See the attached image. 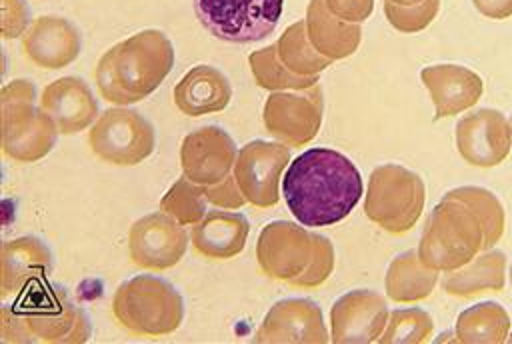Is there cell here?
<instances>
[{
    "instance_id": "cell-1",
    "label": "cell",
    "mask_w": 512,
    "mask_h": 344,
    "mask_svg": "<svg viewBox=\"0 0 512 344\" xmlns=\"http://www.w3.org/2000/svg\"><path fill=\"white\" fill-rule=\"evenodd\" d=\"M362 192L354 162L332 148L304 150L282 176L286 206L304 226L338 224L356 208Z\"/></svg>"
},
{
    "instance_id": "cell-2",
    "label": "cell",
    "mask_w": 512,
    "mask_h": 344,
    "mask_svg": "<svg viewBox=\"0 0 512 344\" xmlns=\"http://www.w3.org/2000/svg\"><path fill=\"white\" fill-rule=\"evenodd\" d=\"M172 66L170 38L148 28L108 48L94 68V80L108 104L128 106L148 98L166 80Z\"/></svg>"
},
{
    "instance_id": "cell-3",
    "label": "cell",
    "mask_w": 512,
    "mask_h": 344,
    "mask_svg": "<svg viewBox=\"0 0 512 344\" xmlns=\"http://www.w3.org/2000/svg\"><path fill=\"white\" fill-rule=\"evenodd\" d=\"M90 322L62 286H36L0 310V340L6 344H84Z\"/></svg>"
},
{
    "instance_id": "cell-4",
    "label": "cell",
    "mask_w": 512,
    "mask_h": 344,
    "mask_svg": "<svg viewBox=\"0 0 512 344\" xmlns=\"http://www.w3.org/2000/svg\"><path fill=\"white\" fill-rule=\"evenodd\" d=\"M256 262L272 280L294 288H318L330 278L336 252L326 236L288 220H274L260 230Z\"/></svg>"
},
{
    "instance_id": "cell-5",
    "label": "cell",
    "mask_w": 512,
    "mask_h": 344,
    "mask_svg": "<svg viewBox=\"0 0 512 344\" xmlns=\"http://www.w3.org/2000/svg\"><path fill=\"white\" fill-rule=\"evenodd\" d=\"M484 250H488L486 228L476 210L444 194L422 228L420 260L438 272H452Z\"/></svg>"
},
{
    "instance_id": "cell-6",
    "label": "cell",
    "mask_w": 512,
    "mask_h": 344,
    "mask_svg": "<svg viewBox=\"0 0 512 344\" xmlns=\"http://www.w3.org/2000/svg\"><path fill=\"white\" fill-rule=\"evenodd\" d=\"M112 316L132 336L162 338L180 328L184 300L170 282L140 274L116 288Z\"/></svg>"
},
{
    "instance_id": "cell-7",
    "label": "cell",
    "mask_w": 512,
    "mask_h": 344,
    "mask_svg": "<svg viewBox=\"0 0 512 344\" xmlns=\"http://www.w3.org/2000/svg\"><path fill=\"white\" fill-rule=\"evenodd\" d=\"M36 88L26 78H16L2 86V152L6 158L30 164L38 162L54 148L58 128L52 118L34 106Z\"/></svg>"
},
{
    "instance_id": "cell-8",
    "label": "cell",
    "mask_w": 512,
    "mask_h": 344,
    "mask_svg": "<svg viewBox=\"0 0 512 344\" xmlns=\"http://www.w3.org/2000/svg\"><path fill=\"white\" fill-rule=\"evenodd\" d=\"M426 188L422 178L398 164L376 166L368 178L364 214L384 232H410L422 216Z\"/></svg>"
},
{
    "instance_id": "cell-9",
    "label": "cell",
    "mask_w": 512,
    "mask_h": 344,
    "mask_svg": "<svg viewBox=\"0 0 512 344\" xmlns=\"http://www.w3.org/2000/svg\"><path fill=\"white\" fill-rule=\"evenodd\" d=\"M88 146L106 164L136 166L154 152L156 132L138 110L112 106L90 126Z\"/></svg>"
},
{
    "instance_id": "cell-10",
    "label": "cell",
    "mask_w": 512,
    "mask_h": 344,
    "mask_svg": "<svg viewBox=\"0 0 512 344\" xmlns=\"http://www.w3.org/2000/svg\"><path fill=\"white\" fill-rule=\"evenodd\" d=\"M284 0H194L202 26L232 44L264 40L282 16Z\"/></svg>"
},
{
    "instance_id": "cell-11",
    "label": "cell",
    "mask_w": 512,
    "mask_h": 344,
    "mask_svg": "<svg viewBox=\"0 0 512 344\" xmlns=\"http://www.w3.org/2000/svg\"><path fill=\"white\" fill-rule=\"evenodd\" d=\"M324 94L314 84L302 90L270 92L264 102L262 122L266 132L282 144L300 148L312 142L322 126Z\"/></svg>"
},
{
    "instance_id": "cell-12",
    "label": "cell",
    "mask_w": 512,
    "mask_h": 344,
    "mask_svg": "<svg viewBox=\"0 0 512 344\" xmlns=\"http://www.w3.org/2000/svg\"><path fill=\"white\" fill-rule=\"evenodd\" d=\"M288 144L250 140L234 162V178L246 202L256 208H272L280 200V178L290 164Z\"/></svg>"
},
{
    "instance_id": "cell-13",
    "label": "cell",
    "mask_w": 512,
    "mask_h": 344,
    "mask_svg": "<svg viewBox=\"0 0 512 344\" xmlns=\"http://www.w3.org/2000/svg\"><path fill=\"white\" fill-rule=\"evenodd\" d=\"M190 236L180 222L166 212L138 218L128 230V256L134 266L150 272L174 268L186 254Z\"/></svg>"
},
{
    "instance_id": "cell-14",
    "label": "cell",
    "mask_w": 512,
    "mask_h": 344,
    "mask_svg": "<svg viewBox=\"0 0 512 344\" xmlns=\"http://www.w3.org/2000/svg\"><path fill=\"white\" fill-rule=\"evenodd\" d=\"M510 148V122L500 110L480 108L468 112L456 124V150L470 166L494 168L508 158Z\"/></svg>"
},
{
    "instance_id": "cell-15",
    "label": "cell",
    "mask_w": 512,
    "mask_h": 344,
    "mask_svg": "<svg viewBox=\"0 0 512 344\" xmlns=\"http://www.w3.org/2000/svg\"><path fill=\"white\" fill-rule=\"evenodd\" d=\"M388 304L382 294L358 288L342 294L330 308V340L334 344L378 342L388 322Z\"/></svg>"
},
{
    "instance_id": "cell-16",
    "label": "cell",
    "mask_w": 512,
    "mask_h": 344,
    "mask_svg": "<svg viewBox=\"0 0 512 344\" xmlns=\"http://www.w3.org/2000/svg\"><path fill=\"white\" fill-rule=\"evenodd\" d=\"M328 340L322 310L310 298L278 300L254 334L258 344H326Z\"/></svg>"
},
{
    "instance_id": "cell-17",
    "label": "cell",
    "mask_w": 512,
    "mask_h": 344,
    "mask_svg": "<svg viewBox=\"0 0 512 344\" xmlns=\"http://www.w3.org/2000/svg\"><path fill=\"white\" fill-rule=\"evenodd\" d=\"M238 150L230 134L218 126H200L180 144L182 174L198 186L222 182L232 174Z\"/></svg>"
},
{
    "instance_id": "cell-18",
    "label": "cell",
    "mask_w": 512,
    "mask_h": 344,
    "mask_svg": "<svg viewBox=\"0 0 512 344\" xmlns=\"http://www.w3.org/2000/svg\"><path fill=\"white\" fill-rule=\"evenodd\" d=\"M80 50V32L72 22L56 14L34 18L22 34L24 56L44 70L70 66L80 56Z\"/></svg>"
},
{
    "instance_id": "cell-19",
    "label": "cell",
    "mask_w": 512,
    "mask_h": 344,
    "mask_svg": "<svg viewBox=\"0 0 512 344\" xmlns=\"http://www.w3.org/2000/svg\"><path fill=\"white\" fill-rule=\"evenodd\" d=\"M0 294L18 296L40 286L52 272V252L36 236H18L2 244Z\"/></svg>"
},
{
    "instance_id": "cell-20",
    "label": "cell",
    "mask_w": 512,
    "mask_h": 344,
    "mask_svg": "<svg viewBox=\"0 0 512 344\" xmlns=\"http://www.w3.org/2000/svg\"><path fill=\"white\" fill-rule=\"evenodd\" d=\"M420 80L434 102V118H450L478 104L484 92L482 78L458 64H432L422 68Z\"/></svg>"
},
{
    "instance_id": "cell-21",
    "label": "cell",
    "mask_w": 512,
    "mask_h": 344,
    "mask_svg": "<svg viewBox=\"0 0 512 344\" xmlns=\"http://www.w3.org/2000/svg\"><path fill=\"white\" fill-rule=\"evenodd\" d=\"M40 108L52 118L62 136L90 128L98 116V102L90 86L78 76L52 80L40 94Z\"/></svg>"
},
{
    "instance_id": "cell-22",
    "label": "cell",
    "mask_w": 512,
    "mask_h": 344,
    "mask_svg": "<svg viewBox=\"0 0 512 344\" xmlns=\"http://www.w3.org/2000/svg\"><path fill=\"white\" fill-rule=\"evenodd\" d=\"M232 86L214 66L198 64L190 68L174 86L176 108L190 118L224 110L230 104Z\"/></svg>"
},
{
    "instance_id": "cell-23",
    "label": "cell",
    "mask_w": 512,
    "mask_h": 344,
    "mask_svg": "<svg viewBox=\"0 0 512 344\" xmlns=\"http://www.w3.org/2000/svg\"><path fill=\"white\" fill-rule=\"evenodd\" d=\"M248 232L250 224L244 214L210 210L192 226V248L208 260H230L244 250Z\"/></svg>"
},
{
    "instance_id": "cell-24",
    "label": "cell",
    "mask_w": 512,
    "mask_h": 344,
    "mask_svg": "<svg viewBox=\"0 0 512 344\" xmlns=\"http://www.w3.org/2000/svg\"><path fill=\"white\" fill-rule=\"evenodd\" d=\"M306 32L312 46L328 60L352 56L362 40L360 24L346 22L332 14L324 0H310L306 8Z\"/></svg>"
},
{
    "instance_id": "cell-25",
    "label": "cell",
    "mask_w": 512,
    "mask_h": 344,
    "mask_svg": "<svg viewBox=\"0 0 512 344\" xmlns=\"http://www.w3.org/2000/svg\"><path fill=\"white\" fill-rule=\"evenodd\" d=\"M506 282V254L484 250L464 266L446 272L442 288L454 298H474L486 292H502Z\"/></svg>"
},
{
    "instance_id": "cell-26",
    "label": "cell",
    "mask_w": 512,
    "mask_h": 344,
    "mask_svg": "<svg viewBox=\"0 0 512 344\" xmlns=\"http://www.w3.org/2000/svg\"><path fill=\"white\" fill-rule=\"evenodd\" d=\"M438 282L440 272L426 266L416 250H406L388 264L384 290L392 302L412 304L426 300Z\"/></svg>"
},
{
    "instance_id": "cell-27",
    "label": "cell",
    "mask_w": 512,
    "mask_h": 344,
    "mask_svg": "<svg viewBox=\"0 0 512 344\" xmlns=\"http://www.w3.org/2000/svg\"><path fill=\"white\" fill-rule=\"evenodd\" d=\"M456 340L464 344H502L510 336V316L498 302H480L456 318Z\"/></svg>"
},
{
    "instance_id": "cell-28",
    "label": "cell",
    "mask_w": 512,
    "mask_h": 344,
    "mask_svg": "<svg viewBox=\"0 0 512 344\" xmlns=\"http://www.w3.org/2000/svg\"><path fill=\"white\" fill-rule=\"evenodd\" d=\"M274 44L282 64L298 76L318 78L320 72H324L332 64V60L324 58L308 40L304 20L290 24Z\"/></svg>"
},
{
    "instance_id": "cell-29",
    "label": "cell",
    "mask_w": 512,
    "mask_h": 344,
    "mask_svg": "<svg viewBox=\"0 0 512 344\" xmlns=\"http://www.w3.org/2000/svg\"><path fill=\"white\" fill-rule=\"evenodd\" d=\"M250 72L254 76L256 86L268 90V92H280V90H302L318 84V78H306L290 72L282 60L278 58L276 44L258 48L250 52L248 56Z\"/></svg>"
},
{
    "instance_id": "cell-30",
    "label": "cell",
    "mask_w": 512,
    "mask_h": 344,
    "mask_svg": "<svg viewBox=\"0 0 512 344\" xmlns=\"http://www.w3.org/2000/svg\"><path fill=\"white\" fill-rule=\"evenodd\" d=\"M446 194L466 202L470 208L476 210V214L480 216V220L484 222V228H486V248L490 250L492 246H496V242L502 238L504 226H506L504 206L496 198V194H492L490 190L480 188V186H460V188L448 190Z\"/></svg>"
},
{
    "instance_id": "cell-31",
    "label": "cell",
    "mask_w": 512,
    "mask_h": 344,
    "mask_svg": "<svg viewBox=\"0 0 512 344\" xmlns=\"http://www.w3.org/2000/svg\"><path fill=\"white\" fill-rule=\"evenodd\" d=\"M434 332L432 316L422 308L392 310L384 332L380 334V344H422L428 342Z\"/></svg>"
},
{
    "instance_id": "cell-32",
    "label": "cell",
    "mask_w": 512,
    "mask_h": 344,
    "mask_svg": "<svg viewBox=\"0 0 512 344\" xmlns=\"http://www.w3.org/2000/svg\"><path fill=\"white\" fill-rule=\"evenodd\" d=\"M160 210L172 216L182 226H194L206 216V198L202 194V188L182 174L162 196Z\"/></svg>"
},
{
    "instance_id": "cell-33",
    "label": "cell",
    "mask_w": 512,
    "mask_h": 344,
    "mask_svg": "<svg viewBox=\"0 0 512 344\" xmlns=\"http://www.w3.org/2000/svg\"><path fill=\"white\" fill-rule=\"evenodd\" d=\"M440 10V0H422L418 4L400 6L390 0H384V14L392 28L404 34H414L424 30L434 22Z\"/></svg>"
},
{
    "instance_id": "cell-34",
    "label": "cell",
    "mask_w": 512,
    "mask_h": 344,
    "mask_svg": "<svg viewBox=\"0 0 512 344\" xmlns=\"http://www.w3.org/2000/svg\"><path fill=\"white\" fill-rule=\"evenodd\" d=\"M200 188H202L206 202L214 204L218 208H242L246 204V198L240 192L234 174L226 176L222 182H216L210 186H200Z\"/></svg>"
},
{
    "instance_id": "cell-35",
    "label": "cell",
    "mask_w": 512,
    "mask_h": 344,
    "mask_svg": "<svg viewBox=\"0 0 512 344\" xmlns=\"http://www.w3.org/2000/svg\"><path fill=\"white\" fill-rule=\"evenodd\" d=\"M30 26V14L24 0H2V38L22 36Z\"/></svg>"
},
{
    "instance_id": "cell-36",
    "label": "cell",
    "mask_w": 512,
    "mask_h": 344,
    "mask_svg": "<svg viewBox=\"0 0 512 344\" xmlns=\"http://www.w3.org/2000/svg\"><path fill=\"white\" fill-rule=\"evenodd\" d=\"M328 10L346 22L360 24L370 18L374 0H324Z\"/></svg>"
},
{
    "instance_id": "cell-37",
    "label": "cell",
    "mask_w": 512,
    "mask_h": 344,
    "mask_svg": "<svg viewBox=\"0 0 512 344\" xmlns=\"http://www.w3.org/2000/svg\"><path fill=\"white\" fill-rule=\"evenodd\" d=\"M474 8L492 20H504L512 16V0H472Z\"/></svg>"
},
{
    "instance_id": "cell-38",
    "label": "cell",
    "mask_w": 512,
    "mask_h": 344,
    "mask_svg": "<svg viewBox=\"0 0 512 344\" xmlns=\"http://www.w3.org/2000/svg\"><path fill=\"white\" fill-rule=\"evenodd\" d=\"M390 2L400 4V6H408V4H418V2H422V0H390Z\"/></svg>"
},
{
    "instance_id": "cell-39",
    "label": "cell",
    "mask_w": 512,
    "mask_h": 344,
    "mask_svg": "<svg viewBox=\"0 0 512 344\" xmlns=\"http://www.w3.org/2000/svg\"><path fill=\"white\" fill-rule=\"evenodd\" d=\"M510 284H512V266H510Z\"/></svg>"
},
{
    "instance_id": "cell-40",
    "label": "cell",
    "mask_w": 512,
    "mask_h": 344,
    "mask_svg": "<svg viewBox=\"0 0 512 344\" xmlns=\"http://www.w3.org/2000/svg\"><path fill=\"white\" fill-rule=\"evenodd\" d=\"M508 122H510V130H512V116H510V120H508Z\"/></svg>"
}]
</instances>
